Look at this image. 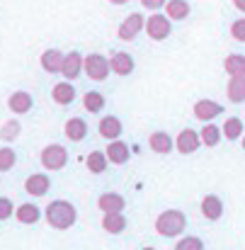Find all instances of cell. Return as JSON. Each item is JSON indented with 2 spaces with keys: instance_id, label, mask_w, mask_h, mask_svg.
I'll return each instance as SVG.
<instances>
[{
  "instance_id": "6da1fadb",
  "label": "cell",
  "mask_w": 245,
  "mask_h": 250,
  "mask_svg": "<svg viewBox=\"0 0 245 250\" xmlns=\"http://www.w3.org/2000/svg\"><path fill=\"white\" fill-rule=\"evenodd\" d=\"M44 216H46V221H49L51 229L66 231V229H71L78 221V209L68 199H54V202H49Z\"/></svg>"
},
{
  "instance_id": "7a4b0ae2",
  "label": "cell",
  "mask_w": 245,
  "mask_h": 250,
  "mask_svg": "<svg viewBox=\"0 0 245 250\" xmlns=\"http://www.w3.org/2000/svg\"><path fill=\"white\" fill-rule=\"evenodd\" d=\"M184 226H187V216L180 209H165L156 219V231L165 238H177L184 231Z\"/></svg>"
},
{
  "instance_id": "3957f363",
  "label": "cell",
  "mask_w": 245,
  "mask_h": 250,
  "mask_svg": "<svg viewBox=\"0 0 245 250\" xmlns=\"http://www.w3.org/2000/svg\"><path fill=\"white\" fill-rule=\"evenodd\" d=\"M82 71L87 73L90 81L102 83V81H107V76L112 73V66H109V59H107V56H102V54H87Z\"/></svg>"
},
{
  "instance_id": "277c9868",
  "label": "cell",
  "mask_w": 245,
  "mask_h": 250,
  "mask_svg": "<svg viewBox=\"0 0 245 250\" xmlns=\"http://www.w3.org/2000/svg\"><path fill=\"white\" fill-rule=\"evenodd\" d=\"M39 161H41V167H44V170H63L66 163H68V151H66L61 144H49V146L41 151Z\"/></svg>"
},
{
  "instance_id": "5b68a950",
  "label": "cell",
  "mask_w": 245,
  "mask_h": 250,
  "mask_svg": "<svg viewBox=\"0 0 245 250\" xmlns=\"http://www.w3.org/2000/svg\"><path fill=\"white\" fill-rule=\"evenodd\" d=\"M143 27H146V17H143L141 12H131V15L119 24L117 37H119L122 42H134V39H136V34H139Z\"/></svg>"
},
{
  "instance_id": "8992f818",
  "label": "cell",
  "mask_w": 245,
  "mask_h": 250,
  "mask_svg": "<svg viewBox=\"0 0 245 250\" xmlns=\"http://www.w3.org/2000/svg\"><path fill=\"white\" fill-rule=\"evenodd\" d=\"M170 17L167 15H161V12H156V15H151L148 20H146V34L153 39V42H163L170 37Z\"/></svg>"
},
{
  "instance_id": "52a82bcc",
  "label": "cell",
  "mask_w": 245,
  "mask_h": 250,
  "mask_svg": "<svg viewBox=\"0 0 245 250\" xmlns=\"http://www.w3.org/2000/svg\"><path fill=\"white\" fill-rule=\"evenodd\" d=\"M202 146V136L194 131V129H182L180 134H177V139H175V148L182 153V156H189V153H194L197 148Z\"/></svg>"
},
{
  "instance_id": "ba28073f",
  "label": "cell",
  "mask_w": 245,
  "mask_h": 250,
  "mask_svg": "<svg viewBox=\"0 0 245 250\" xmlns=\"http://www.w3.org/2000/svg\"><path fill=\"white\" fill-rule=\"evenodd\" d=\"M82 66H85V56L81 51H68L66 59H63V68H61V76L66 81H76L82 73Z\"/></svg>"
},
{
  "instance_id": "9c48e42d",
  "label": "cell",
  "mask_w": 245,
  "mask_h": 250,
  "mask_svg": "<svg viewBox=\"0 0 245 250\" xmlns=\"http://www.w3.org/2000/svg\"><path fill=\"white\" fill-rule=\"evenodd\" d=\"M49 189H51V180L46 172H34L24 180V192L32 197H44Z\"/></svg>"
},
{
  "instance_id": "30bf717a",
  "label": "cell",
  "mask_w": 245,
  "mask_h": 250,
  "mask_svg": "<svg viewBox=\"0 0 245 250\" xmlns=\"http://www.w3.org/2000/svg\"><path fill=\"white\" fill-rule=\"evenodd\" d=\"M7 107H10V112H15V114H27V112H32V107H34V97H32L27 90H15V92L7 97Z\"/></svg>"
},
{
  "instance_id": "8fae6325",
  "label": "cell",
  "mask_w": 245,
  "mask_h": 250,
  "mask_svg": "<svg viewBox=\"0 0 245 250\" xmlns=\"http://www.w3.org/2000/svg\"><path fill=\"white\" fill-rule=\"evenodd\" d=\"M109 66H112V73L117 76H131L134 73V56L126 54V51H114L112 59H109Z\"/></svg>"
},
{
  "instance_id": "7c38bea8",
  "label": "cell",
  "mask_w": 245,
  "mask_h": 250,
  "mask_svg": "<svg viewBox=\"0 0 245 250\" xmlns=\"http://www.w3.org/2000/svg\"><path fill=\"white\" fill-rule=\"evenodd\" d=\"M97 131H100V136H102V139H109V141H114V139H119V136H122L124 126H122V119H119V117H112V114H107V117H102V119H100V124H97Z\"/></svg>"
},
{
  "instance_id": "4fadbf2b",
  "label": "cell",
  "mask_w": 245,
  "mask_h": 250,
  "mask_svg": "<svg viewBox=\"0 0 245 250\" xmlns=\"http://www.w3.org/2000/svg\"><path fill=\"white\" fill-rule=\"evenodd\" d=\"M41 207H37V204H32V202H27V204H20L17 209H15V219L20 221V224H24V226H34V224H39L41 221Z\"/></svg>"
},
{
  "instance_id": "5bb4252c",
  "label": "cell",
  "mask_w": 245,
  "mask_h": 250,
  "mask_svg": "<svg viewBox=\"0 0 245 250\" xmlns=\"http://www.w3.org/2000/svg\"><path fill=\"white\" fill-rule=\"evenodd\" d=\"M221 112H224V107L219 102H214V100H199V102H194V117L199 122H211Z\"/></svg>"
},
{
  "instance_id": "9a60e30c",
  "label": "cell",
  "mask_w": 245,
  "mask_h": 250,
  "mask_svg": "<svg viewBox=\"0 0 245 250\" xmlns=\"http://www.w3.org/2000/svg\"><path fill=\"white\" fill-rule=\"evenodd\" d=\"M63 59H66L63 51H59V49H46V51L41 54L39 63H41V68H44L46 73H61V68H63Z\"/></svg>"
},
{
  "instance_id": "2e32d148",
  "label": "cell",
  "mask_w": 245,
  "mask_h": 250,
  "mask_svg": "<svg viewBox=\"0 0 245 250\" xmlns=\"http://www.w3.org/2000/svg\"><path fill=\"white\" fill-rule=\"evenodd\" d=\"M202 216L206 221H219L224 216V202L216 194H206L202 199Z\"/></svg>"
},
{
  "instance_id": "e0dca14e",
  "label": "cell",
  "mask_w": 245,
  "mask_h": 250,
  "mask_svg": "<svg viewBox=\"0 0 245 250\" xmlns=\"http://www.w3.org/2000/svg\"><path fill=\"white\" fill-rule=\"evenodd\" d=\"M107 158H109V163H114V166H124V163H129L131 151H129V146H126L124 141L114 139V141L107 146Z\"/></svg>"
},
{
  "instance_id": "ac0fdd59",
  "label": "cell",
  "mask_w": 245,
  "mask_h": 250,
  "mask_svg": "<svg viewBox=\"0 0 245 250\" xmlns=\"http://www.w3.org/2000/svg\"><path fill=\"white\" fill-rule=\"evenodd\" d=\"M97 207L102 209V214H109V211H124L126 202L119 192H104V194H100Z\"/></svg>"
},
{
  "instance_id": "d6986e66",
  "label": "cell",
  "mask_w": 245,
  "mask_h": 250,
  "mask_svg": "<svg viewBox=\"0 0 245 250\" xmlns=\"http://www.w3.org/2000/svg\"><path fill=\"white\" fill-rule=\"evenodd\" d=\"M51 97H54V102H56V104L66 107V104H71V102L76 100V87H73V83H71V81H61V83L54 85Z\"/></svg>"
},
{
  "instance_id": "ffe728a7",
  "label": "cell",
  "mask_w": 245,
  "mask_h": 250,
  "mask_svg": "<svg viewBox=\"0 0 245 250\" xmlns=\"http://www.w3.org/2000/svg\"><path fill=\"white\" fill-rule=\"evenodd\" d=\"M63 134H66L68 141H73V144L82 141V139L87 136V124H85V119H81V117H71V119L63 124Z\"/></svg>"
},
{
  "instance_id": "44dd1931",
  "label": "cell",
  "mask_w": 245,
  "mask_h": 250,
  "mask_svg": "<svg viewBox=\"0 0 245 250\" xmlns=\"http://www.w3.org/2000/svg\"><path fill=\"white\" fill-rule=\"evenodd\" d=\"M102 229H104L107 233L117 236V233H122V231L126 229V216H124L122 211H109V214L102 216Z\"/></svg>"
},
{
  "instance_id": "7402d4cb",
  "label": "cell",
  "mask_w": 245,
  "mask_h": 250,
  "mask_svg": "<svg viewBox=\"0 0 245 250\" xmlns=\"http://www.w3.org/2000/svg\"><path fill=\"white\" fill-rule=\"evenodd\" d=\"M148 146H151V151H156V153H170L172 151V146H175V141L170 139V134L167 131H153L151 136H148Z\"/></svg>"
},
{
  "instance_id": "603a6c76",
  "label": "cell",
  "mask_w": 245,
  "mask_h": 250,
  "mask_svg": "<svg viewBox=\"0 0 245 250\" xmlns=\"http://www.w3.org/2000/svg\"><path fill=\"white\" fill-rule=\"evenodd\" d=\"M226 95L233 104H241L245 102V76H236L228 81V87H226Z\"/></svg>"
},
{
  "instance_id": "cb8c5ba5",
  "label": "cell",
  "mask_w": 245,
  "mask_h": 250,
  "mask_svg": "<svg viewBox=\"0 0 245 250\" xmlns=\"http://www.w3.org/2000/svg\"><path fill=\"white\" fill-rule=\"evenodd\" d=\"M165 15L170 20H187L189 17V2L187 0H167L165 2Z\"/></svg>"
},
{
  "instance_id": "d4e9b609",
  "label": "cell",
  "mask_w": 245,
  "mask_h": 250,
  "mask_svg": "<svg viewBox=\"0 0 245 250\" xmlns=\"http://www.w3.org/2000/svg\"><path fill=\"white\" fill-rule=\"evenodd\" d=\"M224 71L236 78V76H245V56L243 54H228L224 61Z\"/></svg>"
},
{
  "instance_id": "484cf974",
  "label": "cell",
  "mask_w": 245,
  "mask_h": 250,
  "mask_svg": "<svg viewBox=\"0 0 245 250\" xmlns=\"http://www.w3.org/2000/svg\"><path fill=\"white\" fill-rule=\"evenodd\" d=\"M199 136H202V144H204V146L214 148V146H219V141H221L224 131H221V126H216V124L206 122V124H204V129L199 131Z\"/></svg>"
},
{
  "instance_id": "4316f807",
  "label": "cell",
  "mask_w": 245,
  "mask_h": 250,
  "mask_svg": "<svg viewBox=\"0 0 245 250\" xmlns=\"http://www.w3.org/2000/svg\"><path fill=\"white\" fill-rule=\"evenodd\" d=\"M82 107H85L87 112H92V114L102 112V109H104V95L97 92V90H87V92L82 95Z\"/></svg>"
},
{
  "instance_id": "83f0119b",
  "label": "cell",
  "mask_w": 245,
  "mask_h": 250,
  "mask_svg": "<svg viewBox=\"0 0 245 250\" xmlns=\"http://www.w3.org/2000/svg\"><path fill=\"white\" fill-rule=\"evenodd\" d=\"M221 131H224V139H228V141H238V139L243 136V119H238V117H228V119L224 122Z\"/></svg>"
},
{
  "instance_id": "f1b7e54d",
  "label": "cell",
  "mask_w": 245,
  "mask_h": 250,
  "mask_svg": "<svg viewBox=\"0 0 245 250\" xmlns=\"http://www.w3.org/2000/svg\"><path fill=\"white\" fill-rule=\"evenodd\" d=\"M107 153H102V151H92L87 158H85V166H87V170L92 172V175H102L104 170H107Z\"/></svg>"
},
{
  "instance_id": "f546056e",
  "label": "cell",
  "mask_w": 245,
  "mask_h": 250,
  "mask_svg": "<svg viewBox=\"0 0 245 250\" xmlns=\"http://www.w3.org/2000/svg\"><path fill=\"white\" fill-rule=\"evenodd\" d=\"M20 131H22V124H20L17 119H12V122H5V124L0 126V139H2L5 144H12V141L20 136Z\"/></svg>"
},
{
  "instance_id": "4dcf8cb0",
  "label": "cell",
  "mask_w": 245,
  "mask_h": 250,
  "mask_svg": "<svg viewBox=\"0 0 245 250\" xmlns=\"http://www.w3.org/2000/svg\"><path fill=\"white\" fill-rule=\"evenodd\" d=\"M15 163H17V153H15L10 146H2V148H0V172L12 170Z\"/></svg>"
},
{
  "instance_id": "1f68e13d",
  "label": "cell",
  "mask_w": 245,
  "mask_h": 250,
  "mask_svg": "<svg viewBox=\"0 0 245 250\" xmlns=\"http://www.w3.org/2000/svg\"><path fill=\"white\" fill-rule=\"evenodd\" d=\"M175 250H204V241L197 236H184L175 243Z\"/></svg>"
},
{
  "instance_id": "d6a6232c",
  "label": "cell",
  "mask_w": 245,
  "mask_h": 250,
  "mask_svg": "<svg viewBox=\"0 0 245 250\" xmlns=\"http://www.w3.org/2000/svg\"><path fill=\"white\" fill-rule=\"evenodd\" d=\"M15 204H12V199L10 197H0V221H7L12 214H15Z\"/></svg>"
},
{
  "instance_id": "836d02e7",
  "label": "cell",
  "mask_w": 245,
  "mask_h": 250,
  "mask_svg": "<svg viewBox=\"0 0 245 250\" xmlns=\"http://www.w3.org/2000/svg\"><path fill=\"white\" fill-rule=\"evenodd\" d=\"M231 37H233L236 42H245V17L236 20V22L231 24Z\"/></svg>"
},
{
  "instance_id": "e575fe53",
  "label": "cell",
  "mask_w": 245,
  "mask_h": 250,
  "mask_svg": "<svg viewBox=\"0 0 245 250\" xmlns=\"http://www.w3.org/2000/svg\"><path fill=\"white\" fill-rule=\"evenodd\" d=\"M165 2H167V0H141V5H143L146 10H153V12H158Z\"/></svg>"
},
{
  "instance_id": "d590c367",
  "label": "cell",
  "mask_w": 245,
  "mask_h": 250,
  "mask_svg": "<svg viewBox=\"0 0 245 250\" xmlns=\"http://www.w3.org/2000/svg\"><path fill=\"white\" fill-rule=\"evenodd\" d=\"M233 5H236L241 12H245V0H233Z\"/></svg>"
},
{
  "instance_id": "8d00e7d4",
  "label": "cell",
  "mask_w": 245,
  "mask_h": 250,
  "mask_svg": "<svg viewBox=\"0 0 245 250\" xmlns=\"http://www.w3.org/2000/svg\"><path fill=\"white\" fill-rule=\"evenodd\" d=\"M109 2H112V5H126L129 0H109Z\"/></svg>"
},
{
  "instance_id": "74e56055",
  "label": "cell",
  "mask_w": 245,
  "mask_h": 250,
  "mask_svg": "<svg viewBox=\"0 0 245 250\" xmlns=\"http://www.w3.org/2000/svg\"><path fill=\"white\" fill-rule=\"evenodd\" d=\"M243 151H245V136H243Z\"/></svg>"
},
{
  "instance_id": "f35d334b",
  "label": "cell",
  "mask_w": 245,
  "mask_h": 250,
  "mask_svg": "<svg viewBox=\"0 0 245 250\" xmlns=\"http://www.w3.org/2000/svg\"><path fill=\"white\" fill-rule=\"evenodd\" d=\"M143 250H156V248H143Z\"/></svg>"
}]
</instances>
